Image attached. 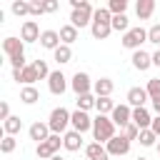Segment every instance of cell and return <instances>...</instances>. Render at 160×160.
<instances>
[{
  "label": "cell",
  "instance_id": "52a82bcc",
  "mask_svg": "<svg viewBox=\"0 0 160 160\" xmlns=\"http://www.w3.org/2000/svg\"><path fill=\"white\" fill-rule=\"evenodd\" d=\"M70 88L75 90V95H78V98H80V95H88V92H90V88H92V82H90V75L78 70V72L72 75V80H70Z\"/></svg>",
  "mask_w": 160,
  "mask_h": 160
},
{
  "label": "cell",
  "instance_id": "f6af8a7d",
  "mask_svg": "<svg viewBox=\"0 0 160 160\" xmlns=\"http://www.w3.org/2000/svg\"><path fill=\"white\" fill-rule=\"evenodd\" d=\"M135 160H148V158H135Z\"/></svg>",
  "mask_w": 160,
  "mask_h": 160
},
{
  "label": "cell",
  "instance_id": "e0dca14e",
  "mask_svg": "<svg viewBox=\"0 0 160 160\" xmlns=\"http://www.w3.org/2000/svg\"><path fill=\"white\" fill-rule=\"evenodd\" d=\"M40 45L45 48V50H58L62 42H60V32L58 30H42V35H40Z\"/></svg>",
  "mask_w": 160,
  "mask_h": 160
},
{
  "label": "cell",
  "instance_id": "4316f807",
  "mask_svg": "<svg viewBox=\"0 0 160 160\" xmlns=\"http://www.w3.org/2000/svg\"><path fill=\"white\" fill-rule=\"evenodd\" d=\"M52 58H55V62H58V65L70 62V60H72V50H70V45H60V48L52 52Z\"/></svg>",
  "mask_w": 160,
  "mask_h": 160
},
{
  "label": "cell",
  "instance_id": "d6986e66",
  "mask_svg": "<svg viewBox=\"0 0 160 160\" xmlns=\"http://www.w3.org/2000/svg\"><path fill=\"white\" fill-rule=\"evenodd\" d=\"M62 148L70 150V152H78V150L82 148V135H80L78 130H68V132L62 135Z\"/></svg>",
  "mask_w": 160,
  "mask_h": 160
},
{
  "label": "cell",
  "instance_id": "ab89813d",
  "mask_svg": "<svg viewBox=\"0 0 160 160\" xmlns=\"http://www.w3.org/2000/svg\"><path fill=\"white\" fill-rule=\"evenodd\" d=\"M8 118H10V105H8V102H5V100H2V102H0V120H2V122H5V120H8Z\"/></svg>",
  "mask_w": 160,
  "mask_h": 160
},
{
  "label": "cell",
  "instance_id": "4fadbf2b",
  "mask_svg": "<svg viewBox=\"0 0 160 160\" xmlns=\"http://www.w3.org/2000/svg\"><path fill=\"white\" fill-rule=\"evenodd\" d=\"M105 150H108V155H128V152H130V140L122 138V135H115V138L105 145Z\"/></svg>",
  "mask_w": 160,
  "mask_h": 160
},
{
  "label": "cell",
  "instance_id": "83f0119b",
  "mask_svg": "<svg viewBox=\"0 0 160 160\" xmlns=\"http://www.w3.org/2000/svg\"><path fill=\"white\" fill-rule=\"evenodd\" d=\"M20 128H22V120H20L18 115H10V118L2 122V130H5V135H15V132H20Z\"/></svg>",
  "mask_w": 160,
  "mask_h": 160
},
{
  "label": "cell",
  "instance_id": "f35d334b",
  "mask_svg": "<svg viewBox=\"0 0 160 160\" xmlns=\"http://www.w3.org/2000/svg\"><path fill=\"white\" fill-rule=\"evenodd\" d=\"M42 12H45L42 0H40V2H38V0H35V2H30V15H42Z\"/></svg>",
  "mask_w": 160,
  "mask_h": 160
},
{
  "label": "cell",
  "instance_id": "8992f818",
  "mask_svg": "<svg viewBox=\"0 0 160 160\" xmlns=\"http://www.w3.org/2000/svg\"><path fill=\"white\" fill-rule=\"evenodd\" d=\"M92 15H95L92 5H90V2H85L82 8L72 10V15H70V25H75V28H85V25H92Z\"/></svg>",
  "mask_w": 160,
  "mask_h": 160
},
{
  "label": "cell",
  "instance_id": "9c48e42d",
  "mask_svg": "<svg viewBox=\"0 0 160 160\" xmlns=\"http://www.w3.org/2000/svg\"><path fill=\"white\" fill-rule=\"evenodd\" d=\"M70 125H72V130H78V132L82 135V132L92 130V118H90L88 112H82V110H75L72 118H70Z\"/></svg>",
  "mask_w": 160,
  "mask_h": 160
},
{
  "label": "cell",
  "instance_id": "d6a6232c",
  "mask_svg": "<svg viewBox=\"0 0 160 160\" xmlns=\"http://www.w3.org/2000/svg\"><path fill=\"white\" fill-rule=\"evenodd\" d=\"M138 140H140V145H142V148H152V145H155V140H158V135L148 128V130H140V138H138Z\"/></svg>",
  "mask_w": 160,
  "mask_h": 160
},
{
  "label": "cell",
  "instance_id": "7402d4cb",
  "mask_svg": "<svg viewBox=\"0 0 160 160\" xmlns=\"http://www.w3.org/2000/svg\"><path fill=\"white\" fill-rule=\"evenodd\" d=\"M85 155H88V160H110L108 150H105L100 142H90V145L85 148Z\"/></svg>",
  "mask_w": 160,
  "mask_h": 160
},
{
  "label": "cell",
  "instance_id": "4dcf8cb0",
  "mask_svg": "<svg viewBox=\"0 0 160 160\" xmlns=\"http://www.w3.org/2000/svg\"><path fill=\"white\" fill-rule=\"evenodd\" d=\"M95 100H98V98H95L92 92H88V95H80V98H78L75 102H78V110H82V112H88L90 108H95Z\"/></svg>",
  "mask_w": 160,
  "mask_h": 160
},
{
  "label": "cell",
  "instance_id": "9a60e30c",
  "mask_svg": "<svg viewBox=\"0 0 160 160\" xmlns=\"http://www.w3.org/2000/svg\"><path fill=\"white\" fill-rule=\"evenodd\" d=\"M150 100L145 88H130L128 90V105L130 108H145V102Z\"/></svg>",
  "mask_w": 160,
  "mask_h": 160
},
{
  "label": "cell",
  "instance_id": "8d00e7d4",
  "mask_svg": "<svg viewBox=\"0 0 160 160\" xmlns=\"http://www.w3.org/2000/svg\"><path fill=\"white\" fill-rule=\"evenodd\" d=\"M120 135H122V138H128V140L132 142V140H138V138H140V128H138L135 122H130V125H125V128H122V132H120Z\"/></svg>",
  "mask_w": 160,
  "mask_h": 160
},
{
  "label": "cell",
  "instance_id": "3957f363",
  "mask_svg": "<svg viewBox=\"0 0 160 160\" xmlns=\"http://www.w3.org/2000/svg\"><path fill=\"white\" fill-rule=\"evenodd\" d=\"M70 118H72V112H68L65 108H55V110L50 112V120H48L50 132H52V135H65V130H68V125H70Z\"/></svg>",
  "mask_w": 160,
  "mask_h": 160
},
{
  "label": "cell",
  "instance_id": "7a4b0ae2",
  "mask_svg": "<svg viewBox=\"0 0 160 160\" xmlns=\"http://www.w3.org/2000/svg\"><path fill=\"white\" fill-rule=\"evenodd\" d=\"M92 138H95V142H110L112 138H115V122L108 118V115H98V118H92Z\"/></svg>",
  "mask_w": 160,
  "mask_h": 160
},
{
  "label": "cell",
  "instance_id": "603a6c76",
  "mask_svg": "<svg viewBox=\"0 0 160 160\" xmlns=\"http://www.w3.org/2000/svg\"><path fill=\"white\" fill-rule=\"evenodd\" d=\"M135 12H138L140 20H148L155 12V0H138L135 2Z\"/></svg>",
  "mask_w": 160,
  "mask_h": 160
},
{
  "label": "cell",
  "instance_id": "e575fe53",
  "mask_svg": "<svg viewBox=\"0 0 160 160\" xmlns=\"http://www.w3.org/2000/svg\"><path fill=\"white\" fill-rule=\"evenodd\" d=\"M15 148H18V140H15V135H5V138H2V142H0V152L10 155Z\"/></svg>",
  "mask_w": 160,
  "mask_h": 160
},
{
  "label": "cell",
  "instance_id": "277c9868",
  "mask_svg": "<svg viewBox=\"0 0 160 160\" xmlns=\"http://www.w3.org/2000/svg\"><path fill=\"white\" fill-rule=\"evenodd\" d=\"M142 42H148V30L145 28H130L125 35H122V45L128 48V50H140V45Z\"/></svg>",
  "mask_w": 160,
  "mask_h": 160
},
{
  "label": "cell",
  "instance_id": "ee69618b",
  "mask_svg": "<svg viewBox=\"0 0 160 160\" xmlns=\"http://www.w3.org/2000/svg\"><path fill=\"white\" fill-rule=\"evenodd\" d=\"M50 160H65V158H62V155H52Z\"/></svg>",
  "mask_w": 160,
  "mask_h": 160
},
{
  "label": "cell",
  "instance_id": "1f68e13d",
  "mask_svg": "<svg viewBox=\"0 0 160 160\" xmlns=\"http://www.w3.org/2000/svg\"><path fill=\"white\" fill-rule=\"evenodd\" d=\"M10 10H12L18 18H22V15H30V2H25V0H12Z\"/></svg>",
  "mask_w": 160,
  "mask_h": 160
},
{
  "label": "cell",
  "instance_id": "b9f144b4",
  "mask_svg": "<svg viewBox=\"0 0 160 160\" xmlns=\"http://www.w3.org/2000/svg\"><path fill=\"white\" fill-rule=\"evenodd\" d=\"M150 130H152V132L160 138V115H158V118H152V125H150Z\"/></svg>",
  "mask_w": 160,
  "mask_h": 160
},
{
  "label": "cell",
  "instance_id": "60d3db41",
  "mask_svg": "<svg viewBox=\"0 0 160 160\" xmlns=\"http://www.w3.org/2000/svg\"><path fill=\"white\" fill-rule=\"evenodd\" d=\"M42 5H45V12H55L58 10V0H42Z\"/></svg>",
  "mask_w": 160,
  "mask_h": 160
},
{
  "label": "cell",
  "instance_id": "d4e9b609",
  "mask_svg": "<svg viewBox=\"0 0 160 160\" xmlns=\"http://www.w3.org/2000/svg\"><path fill=\"white\" fill-rule=\"evenodd\" d=\"M75 40H78V28L70 25V22L62 25V28H60V42H62V45H72Z\"/></svg>",
  "mask_w": 160,
  "mask_h": 160
},
{
  "label": "cell",
  "instance_id": "cb8c5ba5",
  "mask_svg": "<svg viewBox=\"0 0 160 160\" xmlns=\"http://www.w3.org/2000/svg\"><path fill=\"white\" fill-rule=\"evenodd\" d=\"M145 90H148V95H150V100H152V108L158 110V108H160V78H150Z\"/></svg>",
  "mask_w": 160,
  "mask_h": 160
},
{
  "label": "cell",
  "instance_id": "ac0fdd59",
  "mask_svg": "<svg viewBox=\"0 0 160 160\" xmlns=\"http://www.w3.org/2000/svg\"><path fill=\"white\" fill-rule=\"evenodd\" d=\"M130 60H132V68H135V70H140V72H145V70L152 65V55H150V52H145L142 48H140V50H135Z\"/></svg>",
  "mask_w": 160,
  "mask_h": 160
},
{
  "label": "cell",
  "instance_id": "8fae6325",
  "mask_svg": "<svg viewBox=\"0 0 160 160\" xmlns=\"http://www.w3.org/2000/svg\"><path fill=\"white\" fill-rule=\"evenodd\" d=\"M110 120H112L115 125H120V128L130 125V122H132V108H130V105H115Z\"/></svg>",
  "mask_w": 160,
  "mask_h": 160
},
{
  "label": "cell",
  "instance_id": "f1b7e54d",
  "mask_svg": "<svg viewBox=\"0 0 160 160\" xmlns=\"http://www.w3.org/2000/svg\"><path fill=\"white\" fill-rule=\"evenodd\" d=\"M95 110H98V115H112V110H115V102L110 100V98H98L95 100Z\"/></svg>",
  "mask_w": 160,
  "mask_h": 160
},
{
  "label": "cell",
  "instance_id": "30bf717a",
  "mask_svg": "<svg viewBox=\"0 0 160 160\" xmlns=\"http://www.w3.org/2000/svg\"><path fill=\"white\" fill-rule=\"evenodd\" d=\"M40 25L35 22V20H25L22 22V28H20V40L22 42H35V40H40Z\"/></svg>",
  "mask_w": 160,
  "mask_h": 160
},
{
  "label": "cell",
  "instance_id": "2e32d148",
  "mask_svg": "<svg viewBox=\"0 0 160 160\" xmlns=\"http://www.w3.org/2000/svg\"><path fill=\"white\" fill-rule=\"evenodd\" d=\"M12 80H18V82H22V85L28 88V85H32V82L40 80V78H38V72H35L32 65H25L22 70H12Z\"/></svg>",
  "mask_w": 160,
  "mask_h": 160
},
{
  "label": "cell",
  "instance_id": "836d02e7",
  "mask_svg": "<svg viewBox=\"0 0 160 160\" xmlns=\"http://www.w3.org/2000/svg\"><path fill=\"white\" fill-rule=\"evenodd\" d=\"M108 10H110L112 15H125V10H128V0H110V2H108Z\"/></svg>",
  "mask_w": 160,
  "mask_h": 160
},
{
  "label": "cell",
  "instance_id": "ba28073f",
  "mask_svg": "<svg viewBox=\"0 0 160 160\" xmlns=\"http://www.w3.org/2000/svg\"><path fill=\"white\" fill-rule=\"evenodd\" d=\"M2 50H5V55H8L10 60H15V58L25 55V42H22L20 38H5V40H2Z\"/></svg>",
  "mask_w": 160,
  "mask_h": 160
},
{
  "label": "cell",
  "instance_id": "5bb4252c",
  "mask_svg": "<svg viewBox=\"0 0 160 160\" xmlns=\"http://www.w3.org/2000/svg\"><path fill=\"white\" fill-rule=\"evenodd\" d=\"M48 88H50L52 95H62V92L68 90V78H65L60 70H55V72H50V78H48Z\"/></svg>",
  "mask_w": 160,
  "mask_h": 160
},
{
  "label": "cell",
  "instance_id": "f546056e",
  "mask_svg": "<svg viewBox=\"0 0 160 160\" xmlns=\"http://www.w3.org/2000/svg\"><path fill=\"white\" fill-rule=\"evenodd\" d=\"M110 25H112V30H118V32H122V35H125V32L130 30L128 15H112V22H110Z\"/></svg>",
  "mask_w": 160,
  "mask_h": 160
},
{
  "label": "cell",
  "instance_id": "44dd1931",
  "mask_svg": "<svg viewBox=\"0 0 160 160\" xmlns=\"http://www.w3.org/2000/svg\"><path fill=\"white\" fill-rule=\"evenodd\" d=\"M112 80L110 78H100V80H95L92 82V90H95V98H110V92H112Z\"/></svg>",
  "mask_w": 160,
  "mask_h": 160
},
{
  "label": "cell",
  "instance_id": "bcb514c9",
  "mask_svg": "<svg viewBox=\"0 0 160 160\" xmlns=\"http://www.w3.org/2000/svg\"><path fill=\"white\" fill-rule=\"evenodd\" d=\"M158 152H160V142H158Z\"/></svg>",
  "mask_w": 160,
  "mask_h": 160
},
{
  "label": "cell",
  "instance_id": "7c38bea8",
  "mask_svg": "<svg viewBox=\"0 0 160 160\" xmlns=\"http://www.w3.org/2000/svg\"><path fill=\"white\" fill-rule=\"evenodd\" d=\"M28 135H30V140H35V142L40 145V142H45L52 132H50V125H48V122H40V120H38V122H32V125L28 128Z\"/></svg>",
  "mask_w": 160,
  "mask_h": 160
},
{
  "label": "cell",
  "instance_id": "5b68a950",
  "mask_svg": "<svg viewBox=\"0 0 160 160\" xmlns=\"http://www.w3.org/2000/svg\"><path fill=\"white\" fill-rule=\"evenodd\" d=\"M60 145H62V138H60V135H50L45 142H40V145L35 148V155H38L40 160H50L52 155H58Z\"/></svg>",
  "mask_w": 160,
  "mask_h": 160
},
{
  "label": "cell",
  "instance_id": "74e56055",
  "mask_svg": "<svg viewBox=\"0 0 160 160\" xmlns=\"http://www.w3.org/2000/svg\"><path fill=\"white\" fill-rule=\"evenodd\" d=\"M148 42H155V45H160V25H152V28L148 30Z\"/></svg>",
  "mask_w": 160,
  "mask_h": 160
},
{
  "label": "cell",
  "instance_id": "7dc6e473",
  "mask_svg": "<svg viewBox=\"0 0 160 160\" xmlns=\"http://www.w3.org/2000/svg\"><path fill=\"white\" fill-rule=\"evenodd\" d=\"M158 115H160V108H158Z\"/></svg>",
  "mask_w": 160,
  "mask_h": 160
},
{
  "label": "cell",
  "instance_id": "484cf974",
  "mask_svg": "<svg viewBox=\"0 0 160 160\" xmlns=\"http://www.w3.org/2000/svg\"><path fill=\"white\" fill-rule=\"evenodd\" d=\"M20 100H22L25 105H35V102L40 100V92H38V88H35V85H28V88H22V90H20Z\"/></svg>",
  "mask_w": 160,
  "mask_h": 160
},
{
  "label": "cell",
  "instance_id": "6da1fadb",
  "mask_svg": "<svg viewBox=\"0 0 160 160\" xmlns=\"http://www.w3.org/2000/svg\"><path fill=\"white\" fill-rule=\"evenodd\" d=\"M112 12L108 8H98L95 15H92V25H90V32L95 40H105L110 32H112Z\"/></svg>",
  "mask_w": 160,
  "mask_h": 160
},
{
  "label": "cell",
  "instance_id": "ffe728a7",
  "mask_svg": "<svg viewBox=\"0 0 160 160\" xmlns=\"http://www.w3.org/2000/svg\"><path fill=\"white\" fill-rule=\"evenodd\" d=\"M132 122H135L140 130H148V128L152 125V118H150V112H148L145 108H132Z\"/></svg>",
  "mask_w": 160,
  "mask_h": 160
},
{
  "label": "cell",
  "instance_id": "7bdbcfd3",
  "mask_svg": "<svg viewBox=\"0 0 160 160\" xmlns=\"http://www.w3.org/2000/svg\"><path fill=\"white\" fill-rule=\"evenodd\" d=\"M152 65H158V68H160V50H158V52H152Z\"/></svg>",
  "mask_w": 160,
  "mask_h": 160
},
{
  "label": "cell",
  "instance_id": "d590c367",
  "mask_svg": "<svg viewBox=\"0 0 160 160\" xmlns=\"http://www.w3.org/2000/svg\"><path fill=\"white\" fill-rule=\"evenodd\" d=\"M30 65L35 68V72H38V78H40V80H42V78H50V70H48V62H45V60H40V58H38V60H32Z\"/></svg>",
  "mask_w": 160,
  "mask_h": 160
}]
</instances>
